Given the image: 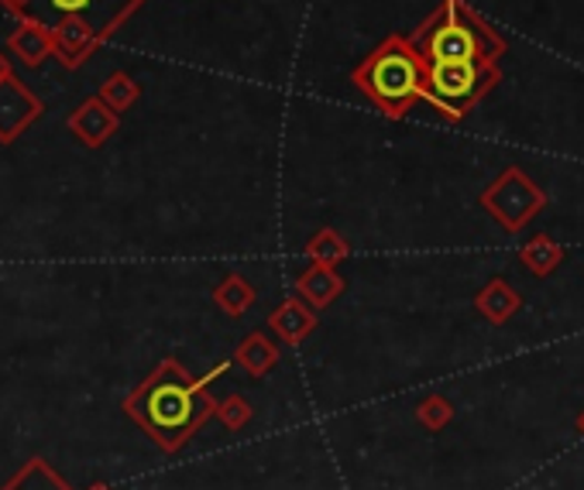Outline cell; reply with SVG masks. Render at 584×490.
I'll return each mask as SVG.
<instances>
[{
  "label": "cell",
  "instance_id": "ffe728a7",
  "mask_svg": "<svg viewBox=\"0 0 584 490\" xmlns=\"http://www.w3.org/2000/svg\"><path fill=\"white\" fill-rule=\"evenodd\" d=\"M416 422L426 429V432H441L454 422V405L451 398L444 395H426L420 405H416Z\"/></svg>",
  "mask_w": 584,
  "mask_h": 490
},
{
  "label": "cell",
  "instance_id": "5b68a950",
  "mask_svg": "<svg viewBox=\"0 0 584 490\" xmlns=\"http://www.w3.org/2000/svg\"><path fill=\"white\" fill-rule=\"evenodd\" d=\"M479 203L505 234H520V231H526V223L546 206V193L523 169L513 165L485 188Z\"/></svg>",
  "mask_w": 584,
  "mask_h": 490
},
{
  "label": "cell",
  "instance_id": "44dd1931",
  "mask_svg": "<svg viewBox=\"0 0 584 490\" xmlns=\"http://www.w3.org/2000/svg\"><path fill=\"white\" fill-rule=\"evenodd\" d=\"M251 419H254V408L241 395H231V398H224L221 405H217V422H221L228 432H241Z\"/></svg>",
  "mask_w": 584,
  "mask_h": 490
},
{
  "label": "cell",
  "instance_id": "6da1fadb",
  "mask_svg": "<svg viewBox=\"0 0 584 490\" xmlns=\"http://www.w3.org/2000/svg\"><path fill=\"white\" fill-rule=\"evenodd\" d=\"M231 370V360L210 367L203 377H193L179 360H162L144 381L124 398V411L155 439L159 449L179 452L193 432L203 429L210 415H217V401L210 385Z\"/></svg>",
  "mask_w": 584,
  "mask_h": 490
},
{
  "label": "cell",
  "instance_id": "7a4b0ae2",
  "mask_svg": "<svg viewBox=\"0 0 584 490\" xmlns=\"http://www.w3.org/2000/svg\"><path fill=\"white\" fill-rule=\"evenodd\" d=\"M426 59L410 34H389L385 42L361 59L351 72L354 86L369 96L389 121H403L406 113L426 100Z\"/></svg>",
  "mask_w": 584,
  "mask_h": 490
},
{
  "label": "cell",
  "instance_id": "d4e9b609",
  "mask_svg": "<svg viewBox=\"0 0 584 490\" xmlns=\"http://www.w3.org/2000/svg\"><path fill=\"white\" fill-rule=\"evenodd\" d=\"M90 490H111V487H103V483H97V487H90Z\"/></svg>",
  "mask_w": 584,
  "mask_h": 490
},
{
  "label": "cell",
  "instance_id": "603a6c76",
  "mask_svg": "<svg viewBox=\"0 0 584 490\" xmlns=\"http://www.w3.org/2000/svg\"><path fill=\"white\" fill-rule=\"evenodd\" d=\"M8 75H11V62H8L4 52H0V80H8Z\"/></svg>",
  "mask_w": 584,
  "mask_h": 490
},
{
  "label": "cell",
  "instance_id": "277c9868",
  "mask_svg": "<svg viewBox=\"0 0 584 490\" xmlns=\"http://www.w3.org/2000/svg\"><path fill=\"white\" fill-rule=\"evenodd\" d=\"M430 65V62H426ZM502 83L499 62H457L426 69V100L444 121H461Z\"/></svg>",
  "mask_w": 584,
  "mask_h": 490
},
{
  "label": "cell",
  "instance_id": "7c38bea8",
  "mask_svg": "<svg viewBox=\"0 0 584 490\" xmlns=\"http://www.w3.org/2000/svg\"><path fill=\"white\" fill-rule=\"evenodd\" d=\"M348 282L338 275V268H323V264H310V268L296 278V295L313 309H326L344 295Z\"/></svg>",
  "mask_w": 584,
  "mask_h": 490
},
{
  "label": "cell",
  "instance_id": "9c48e42d",
  "mask_svg": "<svg viewBox=\"0 0 584 490\" xmlns=\"http://www.w3.org/2000/svg\"><path fill=\"white\" fill-rule=\"evenodd\" d=\"M66 124H69V131L77 134L87 147H100V144H107V141L118 134L121 113L107 106L100 96H90V100H83L77 110L69 113Z\"/></svg>",
  "mask_w": 584,
  "mask_h": 490
},
{
  "label": "cell",
  "instance_id": "8992f818",
  "mask_svg": "<svg viewBox=\"0 0 584 490\" xmlns=\"http://www.w3.org/2000/svg\"><path fill=\"white\" fill-rule=\"evenodd\" d=\"M39 118H42V100L34 96L14 72L8 80H0V144L18 141Z\"/></svg>",
  "mask_w": 584,
  "mask_h": 490
},
{
  "label": "cell",
  "instance_id": "8fae6325",
  "mask_svg": "<svg viewBox=\"0 0 584 490\" xmlns=\"http://www.w3.org/2000/svg\"><path fill=\"white\" fill-rule=\"evenodd\" d=\"M8 49L11 55H18V62L39 69L52 55V24H46L42 18H21L8 38Z\"/></svg>",
  "mask_w": 584,
  "mask_h": 490
},
{
  "label": "cell",
  "instance_id": "3957f363",
  "mask_svg": "<svg viewBox=\"0 0 584 490\" xmlns=\"http://www.w3.org/2000/svg\"><path fill=\"white\" fill-rule=\"evenodd\" d=\"M413 45L430 65H457V62H499L505 55V38L464 0H441L413 34Z\"/></svg>",
  "mask_w": 584,
  "mask_h": 490
},
{
  "label": "cell",
  "instance_id": "5bb4252c",
  "mask_svg": "<svg viewBox=\"0 0 584 490\" xmlns=\"http://www.w3.org/2000/svg\"><path fill=\"white\" fill-rule=\"evenodd\" d=\"M564 257H567V251L554 237H546V234H536V237H530L520 247V264L536 278H551L564 264Z\"/></svg>",
  "mask_w": 584,
  "mask_h": 490
},
{
  "label": "cell",
  "instance_id": "cb8c5ba5",
  "mask_svg": "<svg viewBox=\"0 0 584 490\" xmlns=\"http://www.w3.org/2000/svg\"><path fill=\"white\" fill-rule=\"evenodd\" d=\"M574 426H577V436L584 439V408L577 411V422H574Z\"/></svg>",
  "mask_w": 584,
  "mask_h": 490
},
{
  "label": "cell",
  "instance_id": "30bf717a",
  "mask_svg": "<svg viewBox=\"0 0 584 490\" xmlns=\"http://www.w3.org/2000/svg\"><path fill=\"white\" fill-rule=\"evenodd\" d=\"M269 329L279 336V344L300 347L303 339L316 329V309L306 306L303 298H285L269 313Z\"/></svg>",
  "mask_w": 584,
  "mask_h": 490
},
{
  "label": "cell",
  "instance_id": "7402d4cb",
  "mask_svg": "<svg viewBox=\"0 0 584 490\" xmlns=\"http://www.w3.org/2000/svg\"><path fill=\"white\" fill-rule=\"evenodd\" d=\"M34 4V0H0V8H8L11 14L18 18H28V8Z\"/></svg>",
  "mask_w": 584,
  "mask_h": 490
},
{
  "label": "cell",
  "instance_id": "2e32d148",
  "mask_svg": "<svg viewBox=\"0 0 584 490\" xmlns=\"http://www.w3.org/2000/svg\"><path fill=\"white\" fill-rule=\"evenodd\" d=\"M254 298H259V292H254L241 275H228L221 285L213 288V302H217V309H221L224 316L238 319L244 316L251 306H254Z\"/></svg>",
  "mask_w": 584,
  "mask_h": 490
},
{
  "label": "cell",
  "instance_id": "52a82bcc",
  "mask_svg": "<svg viewBox=\"0 0 584 490\" xmlns=\"http://www.w3.org/2000/svg\"><path fill=\"white\" fill-rule=\"evenodd\" d=\"M46 4L59 18H66V14L83 18L87 24H93V31L107 42V38H111L144 4V0H46Z\"/></svg>",
  "mask_w": 584,
  "mask_h": 490
},
{
  "label": "cell",
  "instance_id": "e0dca14e",
  "mask_svg": "<svg viewBox=\"0 0 584 490\" xmlns=\"http://www.w3.org/2000/svg\"><path fill=\"white\" fill-rule=\"evenodd\" d=\"M306 257L310 264H323V268H338L341 261L351 257V244L334 231V226H323V231H316L306 244Z\"/></svg>",
  "mask_w": 584,
  "mask_h": 490
},
{
  "label": "cell",
  "instance_id": "4fadbf2b",
  "mask_svg": "<svg viewBox=\"0 0 584 490\" xmlns=\"http://www.w3.org/2000/svg\"><path fill=\"white\" fill-rule=\"evenodd\" d=\"M520 306H523V295L509 285L505 278H492L479 295H474V309H479L495 326H505L509 319L520 313Z\"/></svg>",
  "mask_w": 584,
  "mask_h": 490
},
{
  "label": "cell",
  "instance_id": "d6986e66",
  "mask_svg": "<svg viewBox=\"0 0 584 490\" xmlns=\"http://www.w3.org/2000/svg\"><path fill=\"white\" fill-rule=\"evenodd\" d=\"M4 490H69V483L46 460H31Z\"/></svg>",
  "mask_w": 584,
  "mask_h": 490
},
{
  "label": "cell",
  "instance_id": "ac0fdd59",
  "mask_svg": "<svg viewBox=\"0 0 584 490\" xmlns=\"http://www.w3.org/2000/svg\"><path fill=\"white\" fill-rule=\"evenodd\" d=\"M138 96H141V83L131 80L128 72H111L103 80V86H100V100L111 110H118V113L131 110L138 103Z\"/></svg>",
  "mask_w": 584,
  "mask_h": 490
},
{
  "label": "cell",
  "instance_id": "ba28073f",
  "mask_svg": "<svg viewBox=\"0 0 584 490\" xmlns=\"http://www.w3.org/2000/svg\"><path fill=\"white\" fill-rule=\"evenodd\" d=\"M103 45V38L77 14H66L52 24V59H59L66 69H80L93 59V52Z\"/></svg>",
  "mask_w": 584,
  "mask_h": 490
},
{
  "label": "cell",
  "instance_id": "9a60e30c",
  "mask_svg": "<svg viewBox=\"0 0 584 490\" xmlns=\"http://www.w3.org/2000/svg\"><path fill=\"white\" fill-rule=\"evenodd\" d=\"M234 364L244 367L251 377H265L279 364V347L265 333H248L234 350Z\"/></svg>",
  "mask_w": 584,
  "mask_h": 490
}]
</instances>
